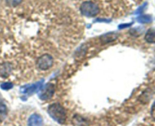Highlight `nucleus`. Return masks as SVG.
Returning a JSON list of instances; mask_svg holds the SVG:
<instances>
[{
    "label": "nucleus",
    "mask_w": 155,
    "mask_h": 126,
    "mask_svg": "<svg viewBox=\"0 0 155 126\" xmlns=\"http://www.w3.org/2000/svg\"><path fill=\"white\" fill-rule=\"evenodd\" d=\"M48 112L50 116L58 123L63 124L65 122L66 111L59 103H53L50 105L48 108Z\"/></svg>",
    "instance_id": "obj_1"
},
{
    "label": "nucleus",
    "mask_w": 155,
    "mask_h": 126,
    "mask_svg": "<svg viewBox=\"0 0 155 126\" xmlns=\"http://www.w3.org/2000/svg\"><path fill=\"white\" fill-rule=\"evenodd\" d=\"M54 59L50 53H45L39 56L35 62V66L39 71L44 72L51 69L54 65Z\"/></svg>",
    "instance_id": "obj_2"
},
{
    "label": "nucleus",
    "mask_w": 155,
    "mask_h": 126,
    "mask_svg": "<svg viewBox=\"0 0 155 126\" xmlns=\"http://www.w3.org/2000/svg\"><path fill=\"white\" fill-rule=\"evenodd\" d=\"M81 13L86 17H95L99 13V6L92 1L83 2L80 8Z\"/></svg>",
    "instance_id": "obj_3"
},
{
    "label": "nucleus",
    "mask_w": 155,
    "mask_h": 126,
    "mask_svg": "<svg viewBox=\"0 0 155 126\" xmlns=\"http://www.w3.org/2000/svg\"><path fill=\"white\" fill-rule=\"evenodd\" d=\"M54 91V87L52 83H47L39 94V98L42 100H48L52 97Z\"/></svg>",
    "instance_id": "obj_4"
},
{
    "label": "nucleus",
    "mask_w": 155,
    "mask_h": 126,
    "mask_svg": "<svg viewBox=\"0 0 155 126\" xmlns=\"http://www.w3.org/2000/svg\"><path fill=\"white\" fill-rule=\"evenodd\" d=\"M43 82V80H41V81L37 82V83H34V84H32L30 86H24L22 88L23 93L24 94H29V95H31L33 93H35L36 91H37L38 90H40L42 87V83Z\"/></svg>",
    "instance_id": "obj_5"
},
{
    "label": "nucleus",
    "mask_w": 155,
    "mask_h": 126,
    "mask_svg": "<svg viewBox=\"0 0 155 126\" xmlns=\"http://www.w3.org/2000/svg\"><path fill=\"white\" fill-rule=\"evenodd\" d=\"M28 126H42V118L38 114H33L28 119Z\"/></svg>",
    "instance_id": "obj_6"
},
{
    "label": "nucleus",
    "mask_w": 155,
    "mask_h": 126,
    "mask_svg": "<svg viewBox=\"0 0 155 126\" xmlns=\"http://www.w3.org/2000/svg\"><path fill=\"white\" fill-rule=\"evenodd\" d=\"M145 39L147 42L151 43H155V30L149 29L145 34Z\"/></svg>",
    "instance_id": "obj_7"
},
{
    "label": "nucleus",
    "mask_w": 155,
    "mask_h": 126,
    "mask_svg": "<svg viewBox=\"0 0 155 126\" xmlns=\"http://www.w3.org/2000/svg\"><path fill=\"white\" fill-rule=\"evenodd\" d=\"M137 21L141 24H148V23H151L152 21V18L151 15H141L137 18Z\"/></svg>",
    "instance_id": "obj_8"
},
{
    "label": "nucleus",
    "mask_w": 155,
    "mask_h": 126,
    "mask_svg": "<svg viewBox=\"0 0 155 126\" xmlns=\"http://www.w3.org/2000/svg\"><path fill=\"white\" fill-rule=\"evenodd\" d=\"M7 107L2 103H0V121H2L7 115Z\"/></svg>",
    "instance_id": "obj_9"
},
{
    "label": "nucleus",
    "mask_w": 155,
    "mask_h": 126,
    "mask_svg": "<svg viewBox=\"0 0 155 126\" xmlns=\"http://www.w3.org/2000/svg\"><path fill=\"white\" fill-rule=\"evenodd\" d=\"M5 2L7 5L12 8L18 7L22 3V0H5Z\"/></svg>",
    "instance_id": "obj_10"
},
{
    "label": "nucleus",
    "mask_w": 155,
    "mask_h": 126,
    "mask_svg": "<svg viewBox=\"0 0 155 126\" xmlns=\"http://www.w3.org/2000/svg\"><path fill=\"white\" fill-rule=\"evenodd\" d=\"M12 87H13V84L12 83H9V82H5V83H3L1 84V88L5 90H10Z\"/></svg>",
    "instance_id": "obj_11"
},
{
    "label": "nucleus",
    "mask_w": 155,
    "mask_h": 126,
    "mask_svg": "<svg viewBox=\"0 0 155 126\" xmlns=\"http://www.w3.org/2000/svg\"><path fill=\"white\" fill-rule=\"evenodd\" d=\"M146 5H147V3H145L143 5H142L141 7H139V9H137V11H136V14H141V13H142V12H143L144 9H145V8L146 7Z\"/></svg>",
    "instance_id": "obj_12"
},
{
    "label": "nucleus",
    "mask_w": 155,
    "mask_h": 126,
    "mask_svg": "<svg viewBox=\"0 0 155 126\" xmlns=\"http://www.w3.org/2000/svg\"><path fill=\"white\" fill-rule=\"evenodd\" d=\"M133 24V23H130V24H122L120 25H119V29H124V28H127V27H130V26Z\"/></svg>",
    "instance_id": "obj_13"
},
{
    "label": "nucleus",
    "mask_w": 155,
    "mask_h": 126,
    "mask_svg": "<svg viewBox=\"0 0 155 126\" xmlns=\"http://www.w3.org/2000/svg\"><path fill=\"white\" fill-rule=\"evenodd\" d=\"M151 116H152L153 118L155 120V102L154 104H153L152 107H151Z\"/></svg>",
    "instance_id": "obj_14"
}]
</instances>
